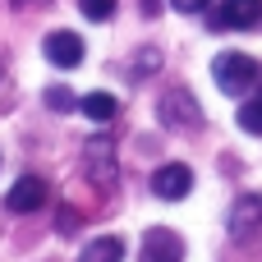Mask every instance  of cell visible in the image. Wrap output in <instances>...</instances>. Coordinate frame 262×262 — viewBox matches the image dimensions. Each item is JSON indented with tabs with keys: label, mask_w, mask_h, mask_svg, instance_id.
Segmentation results:
<instances>
[{
	"label": "cell",
	"mask_w": 262,
	"mask_h": 262,
	"mask_svg": "<svg viewBox=\"0 0 262 262\" xmlns=\"http://www.w3.org/2000/svg\"><path fill=\"white\" fill-rule=\"evenodd\" d=\"M258 64L249 60V55H239V51H226V55H216V64H212V78H216V88L226 92V97H244L253 83H258Z\"/></svg>",
	"instance_id": "cell-1"
},
{
	"label": "cell",
	"mask_w": 262,
	"mask_h": 262,
	"mask_svg": "<svg viewBox=\"0 0 262 262\" xmlns=\"http://www.w3.org/2000/svg\"><path fill=\"white\" fill-rule=\"evenodd\" d=\"M83 175H88V184H97V189H111V184H115L120 166H115V152H111L106 138H92V143L83 147Z\"/></svg>",
	"instance_id": "cell-2"
},
{
	"label": "cell",
	"mask_w": 262,
	"mask_h": 262,
	"mask_svg": "<svg viewBox=\"0 0 262 262\" xmlns=\"http://www.w3.org/2000/svg\"><path fill=\"white\" fill-rule=\"evenodd\" d=\"M253 23H262V0H221L212 14V28L221 32H244Z\"/></svg>",
	"instance_id": "cell-3"
},
{
	"label": "cell",
	"mask_w": 262,
	"mask_h": 262,
	"mask_svg": "<svg viewBox=\"0 0 262 262\" xmlns=\"http://www.w3.org/2000/svg\"><path fill=\"white\" fill-rule=\"evenodd\" d=\"M138 262H184V239L166 226H152L143 235V249H138Z\"/></svg>",
	"instance_id": "cell-4"
},
{
	"label": "cell",
	"mask_w": 262,
	"mask_h": 262,
	"mask_svg": "<svg viewBox=\"0 0 262 262\" xmlns=\"http://www.w3.org/2000/svg\"><path fill=\"white\" fill-rule=\"evenodd\" d=\"M189 189H193V170H189V166H180V161H170V166H161V170L152 175V193H157V198H166V203L189 198Z\"/></svg>",
	"instance_id": "cell-5"
},
{
	"label": "cell",
	"mask_w": 262,
	"mask_h": 262,
	"mask_svg": "<svg viewBox=\"0 0 262 262\" xmlns=\"http://www.w3.org/2000/svg\"><path fill=\"white\" fill-rule=\"evenodd\" d=\"M161 120H166L170 129H198V120H203V115H198V101H193L184 88H180V92L170 88V92L161 97Z\"/></svg>",
	"instance_id": "cell-6"
},
{
	"label": "cell",
	"mask_w": 262,
	"mask_h": 262,
	"mask_svg": "<svg viewBox=\"0 0 262 262\" xmlns=\"http://www.w3.org/2000/svg\"><path fill=\"white\" fill-rule=\"evenodd\" d=\"M41 51H46V60H51L55 69H74V64H83V37H78V32H64V28L51 32Z\"/></svg>",
	"instance_id": "cell-7"
},
{
	"label": "cell",
	"mask_w": 262,
	"mask_h": 262,
	"mask_svg": "<svg viewBox=\"0 0 262 262\" xmlns=\"http://www.w3.org/2000/svg\"><path fill=\"white\" fill-rule=\"evenodd\" d=\"M258 226H262V198L258 193L235 198V207H230V235H235V239H249Z\"/></svg>",
	"instance_id": "cell-8"
},
{
	"label": "cell",
	"mask_w": 262,
	"mask_h": 262,
	"mask_svg": "<svg viewBox=\"0 0 262 262\" xmlns=\"http://www.w3.org/2000/svg\"><path fill=\"white\" fill-rule=\"evenodd\" d=\"M41 203H46V180H37V175H23V180L9 189V198H5V207L18 212V216H23V212H37Z\"/></svg>",
	"instance_id": "cell-9"
},
{
	"label": "cell",
	"mask_w": 262,
	"mask_h": 262,
	"mask_svg": "<svg viewBox=\"0 0 262 262\" xmlns=\"http://www.w3.org/2000/svg\"><path fill=\"white\" fill-rule=\"evenodd\" d=\"M78 111H83L92 124H111V120H115V111H120V101H115L111 92H88V97L78 101Z\"/></svg>",
	"instance_id": "cell-10"
},
{
	"label": "cell",
	"mask_w": 262,
	"mask_h": 262,
	"mask_svg": "<svg viewBox=\"0 0 262 262\" xmlns=\"http://www.w3.org/2000/svg\"><path fill=\"white\" fill-rule=\"evenodd\" d=\"M78 262H124V244H120L115 235H101V239H92V244L78 253Z\"/></svg>",
	"instance_id": "cell-11"
},
{
	"label": "cell",
	"mask_w": 262,
	"mask_h": 262,
	"mask_svg": "<svg viewBox=\"0 0 262 262\" xmlns=\"http://www.w3.org/2000/svg\"><path fill=\"white\" fill-rule=\"evenodd\" d=\"M239 129H244V134H262V97H253V101L239 111Z\"/></svg>",
	"instance_id": "cell-12"
},
{
	"label": "cell",
	"mask_w": 262,
	"mask_h": 262,
	"mask_svg": "<svg viewBox=\"0 0 262 262\" xmlns=\"http://www.w3.org/2000/svg\"><path fill=\"white\" fill-rule=\"evenodd\" d=\"M78 9H83V18H92V23H106V18L115 14V0H78Z\"/></svg>",
	"instance_id": "cell-13"
},
{
	"label": "cell",
	"mask_w": 262,
	"mask_h": 262,
	"mask_svg": "<svg viewBox=\"0 0 262 262\" xmlns=\"http://www.w3.org/2000/svg\"><path fill=\"white\" fill-rule=\"evenodd\" d=\"M46 106H51V111H74L78 101H74L69 88H46Z\"/></svg>",
	"instance_id": "cell-14"
},
{
	"label": "cell",
	"mask_w": 262,
	"mask_h": 262,
	"mask_svg": "<svg viewBox=\"0 0 262 262\" xmlns=\"http://www.w3.org/2000/svg\"><path fill=\"white\" fill-rule=\"evenodd\" d=\"M78 226H83V216H78L74 207H60V216H55V230H60V235H74Z\"/></svg>",
	"instance_id": "cell-15"
},
{
	"label": "cell",
	"mask_w": 262,
	"mask_h": 262,
	"mask_svg": "<svg viewBox=\"0 0 262 262\" xmlns=\"http://www.w3.org/2000/svg\"><path fill=\"white\" fill-rule=\"evenodd\" d=\"M212 0H170V9H180V14H203Z\"/></svg>",
	"instance_id": "cell-16"
},
{
	"label": "cell",
	"mask_w": 262,
	"mask_h": 262,
	"mask_svg": "<svg viewBox=\"0 0 262 262\" xmlns=\"http://www.w3.org/2000/svg\"><path fill=\"white\" fill-rule=\"evenodd\" d=\"M138 5H143V14H161V9H157V0H138Z\"/></svg>",
	"instance_id": "cell-17"
},
{
	"label": "cell",
	"mask_w": 262,
	"mask_h": 262,
	"mask_svg": "<svg viewBox=\"0 0 262 262\" xmlns=\"http://www.w3.org/2000/svg\"><path fill=\"white\" fill-rule=\"evenodd\" d=\"M14 5H28V0H14ZM37 5H46V0H37Z\"/></svg>",
	"instance_id": "cell-18"
}]
</instances>
